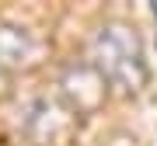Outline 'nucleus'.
<instances>
[{
  "label": "nucleus",
  "instance_id": "nucleus-1",
  "mask_svg": "<svg viewBox=\"0 0 157 146\" xmlns=\"http://www.w3.org/2000/svg\"><path fill=\"white\" fill-rule=\"evenodd\" d=\"M94 66L101 73V80H108L112 87L136 94L147 84V63L140 38L133 35V28L122 21H108L101 24L94 35Z\"/></svg>",
  "mask_w": 157,
  "mask_h": 146
},
{
  "label": "nucleus",
  "instance_id": "nucleus-2",
  "mask_svg": "<svg viewBox=\"0 0 157 146\" xmlns=\"http://www.w3.org/2000/svg\"><path fill=\"white\" fill-rule=\"evenodd\" d=\"M28 56V35L21 28L0 24V63H21Z\"/></svg>",
  "mask_w": 157,
  "mask_h": 146
}]
</instances>
